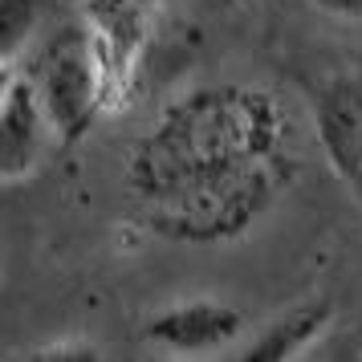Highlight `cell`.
Masks as SVG:
<instances>
[{"mask_svg":"<svg viewBox=\"0 0 362 362\" xmlns=\"http://www.w3.org/2000/svg\"><path fill=\"white\" fill-rule=\"evenodd\" d=\"M293 180V131L273 90L199 86L175 98L127 155L139 220L180 245L240 240Z\"/></svg>","mask_w":362,"mask_h":362,"instance_id":"cell-1","label":"cell"},{"mask_svg":"<svg viewBox=\"0 0 362 362\" xmlns=\"http://www.w3.org/2000/svg\"><path fill=\"white\" fill-rule=\"evenodd\" d=\"M21 74L33 86L41 110L49 115L62 147L82 143L90 127L106 115V78H102L98 49L82 21L41 33V41L25 53Z\"/></svg>","mask_w":362,"mask_h":362,"instance_id":"cell-2","label":"cell"},{"mask_svg":"<svg viewBox=\"0 0 362 362\" xmlns=\"http://www.w3.org/2000/svg\"><path fill=\"white\" fill-rule=\"evenodd\" d=\"M310 131L362 220V74H334L310 98Z\"/></svg>","mask_w":362,"mask_h":362,"instance_id":"cell-3","label":"cell"},{"mask_svg":"<svg viewBox=\"0 0 362 362\" xmlns=\"http://www.w3.org/2000/svg\"><path fill=\"white\" fill-rule=\"evenodd\" d=\"M159 0H86L82 25L98 49L102 78H106V110H118L134 90L139 57L151 37Z\"/></svg>","mask_w":362,"mask_h":362,"instance_id":"cell-4","label":"cell"},{"mask_svg":"<svg viewBox=\"0 0 362 362\" xmlns=\"http://www.w3.org/2000/svg\"><path fill=\"white\" fill-rule=\"evenodd\" d=\"M240 334H245V313L232 301H224V297H183V301H171V305L151 313L147 326H143V338L155 350L175 354L183 362L212 358L220 350H228Z\"/></svg>","mask_w":362,"mask_h":362,"instance_id":"cell-5","label":"cell"},{"mask_svg":"<svg viewBox=\"0 0 362 362\" xmlns=\"http://www.w3.org/2000/svg\"><path fill=\"white\" fill-rule=\"evenodd\" d=\"M57 147H62V139L53 131L49 115L41 110L33 86L21 74L13 98L0 110V183L33 180Z\"/></svg>","mask_w":362,"mask_h":362,"instance_id":"cell-6","label":"cell"},{"mask_svg":"<svg viewBox=\"0 0 362 362\" xmlns=\"http://www.w3.org/2000/svg\"><path fill=\"white\" fill-rule=\"evenodd\" d=\"M334 322H338L334 301L322 293H310V297H301V301H293V305H285L281 313H273L245 342V350H240L236 362H293Z\"/></svg>","mask_w":362,"mask_h":362,"instance_id":"cell-7","label":"cell"},{"mask_svg":"<svg viewBox=\"0 0 362 362\" xmlns=\"http://www.w3.org/2000/svg\"><path fill=\"white\" fill-rule=\"evenodd\" d=\"M45 0H0V62L17 66L45 33Z\"/></svg>","mask_w":362,"mask_h":362,"instance_id":"cell-8","label":"cell"},{"mask_svg":"<svg viewBox=\"0 0 362 362\" xmlns=\"http://www.w3.org/2000/svg\"><path fill=\"white\" fill-rule=\"evenodd\" d=\"M293 362H362V334L354 326L334 322V326H329L310 350H301Z\"/></svg>","mask_w":362,"mask_h":362,"instance_id":"cell-9","label":"cell"},{"mask_svg":"<svg viewBox=\"0 0 362 362\" xmlns=\"http://www.w3.org/2000/svg\"><path fill=\"white\" fill-rule=\"evenodd\" d=\"M21 362H106V354L94 342H86V338H57V342L29 350Z\"/></svg>","mask_w":362,"mask_h":362,"instance_id":"cell-10","label":"cell"},{"mask_svg":"<svg viewBox=\"0 0 362 362\" xmlns=\"http://www.w3.org/2000/svg\"><path fill=\"white\" fill-rule=\"evenodd\" d=\"M310 4L334 21H362V0H310Z\"/></svg>","mask_w":362,"mask_h":362,"instance_id":"cell-11","label":"cell"},{"mask_svg":"<svg viewBox=\"0 0 362 362\" xmlns=\"http://www.w3.org/2000/svg\"><path fill=\"white\" fill-rule=\"evenodd\" d=\"M21 82V69L13 62H0V110H4V102L13 98V90Z\"/></svg>","mask_w":362,"mask_h":362,"instance_id":"cell-12","label":"cell"}]
</instances>
